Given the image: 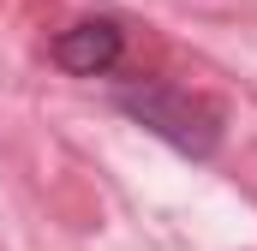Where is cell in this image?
<instances>
[{"label":"cell","instance_id":"6da1fadb","mask_svg":"<svg viewBox=\"0 0 257 251\" xmlns=\"http://www.w3.org/2000/svg\"><path fill=\"white\" fill-rule=\"evenodd\" d=\"M114 102H120V114H132L144 132H156L162 144H174L192 162H209L221 150V114H215V102H203L192 90H180V84H126Z\"/></svg>","mask_w":257,"mask_h":251},{"label":"cell","instance_id":"7a4b0ae2","mask_svg":"<svg viewBox=\"0 0 257 251\" xmlns=\"http://www.w3.org/2000/svg\"><path fill=\"white\" fill-rule=\"evenodd\" d=\"M120 54H126V36H120L114 18H84V24H72V30L54 36V60L72 78H102V72H114Z\"/></svg>","mask_w":257,"mask_h":251}]
</instances>
